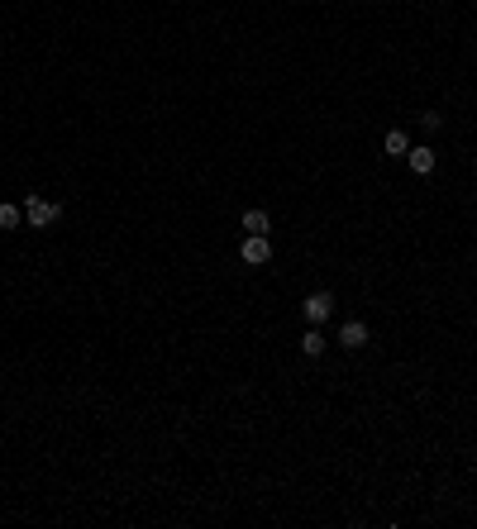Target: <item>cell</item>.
<instances>
[{"label":"cell","instance_id":"9c48e42d","mask_svg":"<svg viewBox=\"0 0 477 529\" xmlns=\"http://www.w3.org/2000/svg\"><path fill=\"white\" fill-rule=\"evenodd\" d=\"M20 219H24V210H20V205H10V200L0 205V229H20Z\"/></svg>","mask_w":477,"mask_h":529},{"label":"cell","instance_id":"7a4b0ae2","mask_svg":"<svg viewBox=\"0 0 477 529\" xmlns=\"http://www.w3.org/2000/svg\"><path fill=\"white\" fill-rule=\"evenodd\" d=\"M301 315H306V324H325L330 315H334V296L330 291H310L301 300Z\"/></svg>","mask_w":477,"mask_h":529},{"label":"cell","instance_id":"6da1fadb","mask_svg":"<svg viewBox=\"0 0 477 529\" xmlns=\"http://www.w3.org/2000/svg\"><path fill=\"white\" fill-rule=\"evenodd\" d=\"M24 219H29L34 229H48V224H58L62 219V205L58 200H43V196H29L24 200Z\"/></svg>","mask_w":477,"mask_h":529},{"label":"cell","instance_id":"52a82bcc","mask_svg":"<svg viewBox=\"0 0 477 529\" xmlns=\"http://www.w3.org/2000/svg\"><path fill=\"white\" fill-rule=\"evenodd\" d=\"M325 348H330V343H325V334H320V324H310V329L301 334V353H306V358H320Z\"/></svg>","mask_w":477,"mask_h":529},{"label":"cell","instance_id":"5b68a950","mask_svg":"<svg viewBox=\"0 0 477 529\" xmlns=\"http://www.w3.org/2000/svg\"><path fill=\"white\" fill-rule=\"evenodd\" d=\"M382 153H392V157H406V153H411V138H406V129H387V138H382Z\"/></svg>","mask_w":477,"mask_h":529},{"label":"cell","instance_id":"3957f363","mask_svg":"<svg viewBox=\"0 0 477 529\" xmlns=\"http://www.w3.org/2000/svg\"><path fill=\"white\" fill-rule=\"evenodd\" d=\"M238 257H243L248 267H262V262L272 257V243H267V234H248V238H243V248H238Z\"/></svg>","mask_w":477,"mask_h":529},{"label":"cell","instance_id":"ba28073f","mask_svg":"<svg viewBox=\"0 0 477 529\" xmlns=\"http://www.w3.org/2000/svg\"><path fill=\"white\" fill-rule=\"evenodd\" d=\"M267 224H272L267 210H248V215H243V229H248V234H267Z\"/></svg>","mask_w":477,"mask_h":529},{"label":"cell","instance_id":"8992f818","mask_svg":"<svg viewBox=\"0 0 477 529\" xmlns=\"http://www.w3.org/2000/svg\"><path fill=\"white\" fill-rule=\"evenodd\" d=\"M406 162H411V172H416V176H430V172H435V153H430V148H411V153H406Z\"/></svg>","mask_w":477,"mask_h":529},{"label":"cell","instance_id":"277c9868","mask_svg":"<svg viewBox=\"0 0 477 529\" xmlns=\"http://www.w3.org/2000/svg\"><path fill=\"white\" fill-rule=\"evenodd\" d=\"M339 343H344L349 353L363 348V343H368V324H363V320H344V329H339Z\"/></svg>","mask_w":477,"mask_h":529}]
</instances>
